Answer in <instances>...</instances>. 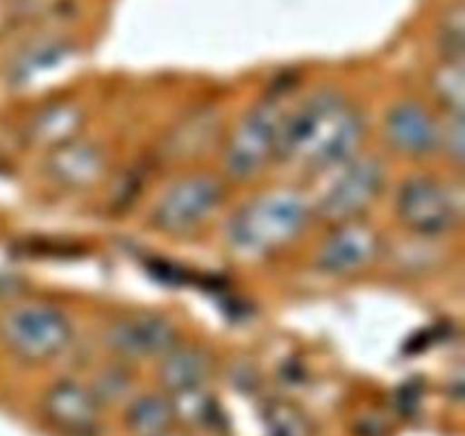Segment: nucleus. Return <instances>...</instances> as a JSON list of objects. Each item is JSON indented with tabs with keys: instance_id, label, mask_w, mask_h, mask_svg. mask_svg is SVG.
I'll use <instances>...</instances> for the list:
<instances>
[{
	"instance_id": "obj_1",
	"label": "nucleus",
	"mask_w": 465,
	"mask_h": 436,
	"mask_svg": "<svg viewBox=\"0 0 465 436\" xmlns=\"http://www.w3.org/2000/svg\"><path fill=\"white\" fill-rule=\"evenodd\" d=\"M363 132L361 114L343 95L318 91L286 114L277 157L312 171L339 166L354 159Z\"/></svg>"
},
{
	"instance_id": "obj_2",
	"label": "nucleus",
	"mask_w": 465,
	"mask_h": 436,
	"mask_svg": "<svg viewBox=\"0 0 465 436\" xmlns=\"http://www.w3.org/2000/svg\"><path fill=\"white\" fill-rule=\"evenodd\" d=\"M309 213V203L300 193L272 191L234 213L227 225V241L239 253H272L307 227Z\"/></svg>"
},
{
	"instance_id": "obj_3",
	"label": "nucleus",
	"mask_w": 465,
	"mask_h": 436,
	"mask_svg": "<svg viewBox=\"0 0 465 436\" xmlns=\"http://www.w3.org/2000/svg\"><path fill=\"white\" fill-rule=\"evenodd\" d=\"M0 336L5 345L25 362H45L68 348L73 330L59 309L48 304H23L5 313Z\"/></svg>"
},
{
	"instance_id": "obj_4",
	"label": "nucleus",
	"mask_w": 465,
	"mask_h": 436,
	"mask_svg": "<svg viewBox=\"0 0 465 436\" xmlns=\"http://www.w3.org/2000/svg\"><path fill=\"white\" fill-rule=\"evenodd\" d=\"M286 109L280 100H263L241 121L225 148V171L234 180L252 177L277 157L280 132L284 125Z\"/></svg>"
},
{
	"instance_id": "obj_5",
	"label": "nucleus",
	"mask_w": 465,
	"mask_h": 436,
	"mask_svg": "<svg viewBox=\"0 0 465 436\" xmlns=\"http://www.w3.org/2000/svg\"><path fill=\"white\" fill-rule=\"evenodd\" d=\"M223 200L221 182L193 175L173 184L153 212V223L168 234H186L203 225Z\"/></svg>"
},
{
	"instance_id": "obj_6",
	"label": "nucleus",
	"mask_w": 465,
	"mask_h": 436,
	"mask_svg": "<svg viewBox=\"0 0 465 436\" xmlns=\"http://www.w3.org/2000/svg\"><path fill=\"white\" fill-rule=\"evenodd\" d=\"M384 186V168L375 157L350 159L318 203V213L327 223L354 221L371 207Z\"/></svg>"
},
{
	"instance_id": "obj_7",
	"label": "nucleus",
	"mask_w": 465,
	"mask_h": 436,
	"mask_svg": "<svg viewBox=\"0 0 465 436\" xmlns=\"http://www.w3.org/2000/svg\"><path fill=\"white\" fill-rule=\"evenodd\" d=\"M398 213L411 232L425 236L445 234L457 223L452 193L434 177H411L398 193Z\"/></svg>"
},
{
	"instance_id": "obj_8",
	"label": "nucleus",
	"mask_w": 465,
	"mask_h": 436,
	"mask_svg": "<svg viewBox=\"0 0 465 436\" xmlns=\"http://www.w3.org/2000/svg\"><path fill=\"white\" fill-rule=\"evenodd\" d=\"M107 343L123 357H159L175 348L177 330L157 313H132L109 327Z\"/></svg>"
},
{
	"instance_id": "obj_9",
	"label": "nucleus",
	"mask_w": 465,
	"mask_h": 436,
	"mask_svg": "<svg viewBox=\"0 0 465 436\" xmlns=\"http://www.w3.org/2000/svg\"><path fill=\"white\" fill-rule=\"evenodd\" d=\"M380 239L371 225L361 221H345L339 223L330 239L318 250V268L334 275H345V272L361 271L363 266L375 259Z\"/></svg>"
},
{
	"instance_id": "obj_10",
	"label": "nucleus",
	"mask_w": 465,
	"mask_h": 436,
	"mask_svg": "<svg viewBox=\"0 0 465 436\" xmlns=\"http://www.w3.org/2000/svg\"><path fill=\"white\" fill-rule=\"evenodd\" d=\"M45 416L53 425L68 434H89L98 422V400L94 391L75 384V382H59L45 393Z\"/></svg>"
},
{
	"instance_id": "obj_11",
	"label": "nucleus",
	"mask_w": 465,
	"mask_h": 436,
	"mask_svg": "<svg viewBox=\"0 0 465 436\" xmlns=\"http://www.w3.org/2000/svg\"><path fill=\"white\" fill-rule=\"evenodd\" d=\"M104 154L94 144L66 141L54 145L48 157V175L68 189H89L104 175Z\"/></svg>"
},
{
	"instance_id": "obj_12",
	"label": "nucleus",
	"mask_w": 465,
	"mask_h": 436,
	"mask_svg": "<svg viewBox=\"0 0 465 436\" xmlns=\"http://www.w3.org/2000/svg\"><path fill=\"white\" fill-rule=\"evenodd\" d=\"M386 139L407 154H425L436 148L440 132L434 118L420 104L404 103L386 116Z\"/></svg>"
},
{
	"instance_id": "obj_13",
	"label": "nucleus",
	"mask_w": 465,
	"mask_h": 436,
	"mask_svg": "<svg viewBox=\"0 0 465 436\" xmlns=\"http://www.w3.org/2000/svg\"><path fill=\"white\" fill-rule=\"evenodd\" d=\"M212 371V359L200 348H173L162 363V382L173 393L200 389Z\"/></svg>"
},
{
	"instance_id": "obj_14",
	"label": "nucleus",
	"mask_w": 465,
	"mask_h": 436,
	"mask_svg": "<svg viewBox=\"0 0 465 436\" xmlns=\"http://www.w3.org/2000/svg\"><path fill=\"white\" fill-rule=\"evenodd\" d=\"M82 123V112L73 104L59 103L41 109L30 125L32 139L44 145H59L73 139Z\"/></svg>"
},
{
	"instance_id": "obj_15",
	"label": "nucleus",
	"mask_w": 465,
	"mask_h": 436,
	"mask_svg": "<svg viewBox=\"0 0 465 436\" xmlns=\"http://www.w3.org/2000/svg\"><path fill=\"white\" fill-rule=\"evenodd\" d=\"M173 421L171 402L159 395H143L127 409V427L134 436H166Z\"/></svg>"
},
{
	"instance_id": "obj_16",
	"label": "nucleus",
	"mask_w": 465,
	"mask_h": 436,
	"mask_svg": "<svg viewBox=\"0 0 465 436\" xmlns=\"http://www.w3.org/2000/svg\"><path fill=\"white\" fill-rule=\"evenodd\" d=\"M73 45L66 44V41H41V44L30 45L21 57L14 64L12 77L18 82V84H25V82L35 80L39 73L53 71L59 64L66 62L68 54H71Z\"/></svg>"
},
{
	"instance_id": "obj_17",
	"label": "nucleus",
	"mask_w": 465,
	"mask_h": 436,
	"mask_svg": "<svg viewBox=\"0 0 465 436\" xmlns=\"http://www.w3.org/2000/svg\"><path fill=\"white\" fill-rule=\"evenodd\" d=\"M263 422H266L268 436H312V427L302 411L282 400L268 402Z\"/></svg>"
},
{
	"instance_id": "obj_18",
	"label": "nucleus",
	"mask_w": 465,
	"mask_h": 436,
	"mask_svg": "<svg viewBox=\"0 0 465 436\" xmlns=\"http://www.w3.org/2000/svg\"><path fill=\"white\" fill-rule=\"evenodd\" d=\"M171 407L175 416L184 418L186 422H193V425H212L213 416L218 411L213 398L204 393L203 386L200 389L182 391V393H173Z\"/></svg>"
},
{
	"instance_id": "obj_19",
	"label": "nucleus",
	"mask_w": 465,
	"mask_h": 436,
	"mask_svg": "<svg viewBox=\"0 0 465 436\" xmlns=\"http://www.w3.org/2000/svg\"><path fill=\"white\" fill-rule=\"evenodd\" d=\"M465 27H463V7L461 3H454L445 14L440 23V48H443L448 62H461L463 44H465Z\"/></svg>"
},
{
	"instance_id": "obj_20",
	"label": "nucleus",
	"mask_w": 465,
	"mask_h": 436,
	"mask_svg": "<svg viewBox=\"0 0 465 436\" xmlns=\"http://www.w3.org/2000/svg\"><path fill=\"white\" fill-rule=\"evenodd\" d=\"M436 94L440 95L445 104L454 109V114H461L463 107V66L461 62H448L443 68L436 71L434 77Z\"/></svg>"
},
{
	"instance_id": "obj_21",
	"label": "nucleus",
	"mask_w": 465,
	"mask_h": 436,
	"mask_svg": "<svg viewBox=\"0 0 465 436\" xmlns=\"http://www.w3.org/2000/svg\"><path fill=\"white\" fill-rule=\"evenodd\" d=\"M189 123H191V127H193V134H191V132L182 125L180 130H177V136L173 139V145H171L173 153H182V150L189 154L195 153V150L204 148L203 145L204 136L216 132V116H213V112L212 114L203 112V114H198V116H191Z\"/></svg>"
},
{
	"instance_id": "obj_22",
	"label": "nucleus",
	"mask_w": 465,
	"mask_h": 436,
	"mask_svg": "<svg viewBox=\"0 0 465 436\" xmlns=\"http://www.w3.org/2000/svg\"><path fill=\"white\" fill-rule=\"evenodd\" d=\"M127 386H130V380L123 371H112V372H104L100 377V384L98 391H95V400H114V398H121L125 395Z\"/></svg>"
},
{
	"instance_id": "obj_23",
	"label": "nucleus",
	"mask_w": 465,
	"mask_h": 436,
	"mask_svg": "<svg viewBox=\"0 0 465 436\" xmlns=\"http://www.w3.org/2000/svg\"><path fill=\"white\" fill-rule=\"evenodd\" d=\"M445 144H448V150L452 153V157L457 159V162H461V154H463V121H461V114H457L452 127H448V136H445Z\"/></svg>"
}]
</instances>
